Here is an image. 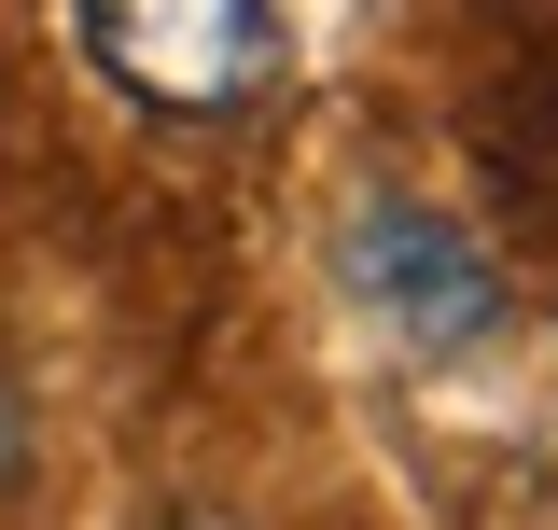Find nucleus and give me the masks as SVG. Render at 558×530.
Here are the masks:
<instances>
[{
  "instance_id": "1",
  "label": "nucleus",
  "mask_w": 558,
  "mask_h": 530,
  "mask_svg": "<svg viewBox=\"0 0 558 530\" xmlns=\"http://www.w3.org/2000/svg\"><path fill=\"white\" fill-rule=\"evenodd\" d=\"M84 57L112 70L140 112L223 127L279 70V0H84Z\"/></svg>"
},
{
  "instance_id": "2",
  "label": "nucleus",
  "mask_w": 558,
  "mask_h": 530,
  "mask_svg": "<svg viewBox=\"0 0 558 530\" xmlns=\"http://www.w3.org/2000/svg\"><path fill=\"white\" fill-rule=\"evenodd\" d=\"M336 279L363 293V322H391L405 349H488L502 335V265L418 196H363L336 238Z\"/></svg>"
},
{
  "instance_id": "3",
  "label": "nucleus",
  "mask_w": 558,
  "mask_h": 530,
  "mask_svg": "<svg viewBox=\"0 0 558 530\" xmlns=\"http://www.w3.org/2000/svg\"><path fill=\"white\" fill-rule=\"evenodd\" d=\"M28 474V405H14V377H0V489Z\"/></svg>"
},
{
  "instance_id": "4",
  "label": "nucleus",
  "mask_w": 558,
  "mask_h": 530,
  "mask_svg": "<svg viewBox=\"0 0 558 530\" xmlns=\"http://www.w3.org/2000/svg\"><path fill=\"white\" fill-rule=\"evenodd\" d=\"M182 530H223V517H182Z\"/></svg>"
}]
</instances>
